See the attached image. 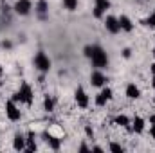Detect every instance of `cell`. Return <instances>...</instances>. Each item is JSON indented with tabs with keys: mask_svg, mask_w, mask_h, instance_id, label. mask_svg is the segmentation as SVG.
Returning <instances> with one entry per match:
<instances>
[{
	"mask_svg": "<svg viewBox=\"0 0 155 153\" xmlns=\"http://www.w3.org/2000/svg\"><path fill=\"white\" fill-rule=\"evenodd\" d=\"M90 61H92V65L96 67V69H107L108 67V63H110V60H108V54L105 52V49L103 47H99V45H94V54H92V58H90Z\"/></svg>",
	"mask_w": 155,
	"mask_h": 153,
	"instance_id": "1",
	"label": "cell"
},
{
	"mask_svg": "<svg viewBox=\"0 0 155 153\" xmlns=\"http://www.w3.org/2000/svg\"><path fill=\"white\" fill-rule=\"evenodd\" d=\"M35 67L38 69L41 74H45V72H49V70H51L52 61H51V58H49L43 50H38V52H36V56H35Z\"/></svg>",
	"mask_w": 155,
	"mask_h": 153,
	"instance_id": "2",
	"label": "cell"
},
{
	"mask_svg": "<svg viewBox=\"0 0 155 153\" xmlns=\"http://www.w3.org/2000/svg\"><path fill=\"white\" fill-rule=\"evenodd\" d=\"M5 115H7L9 121H15V122L22 119V112H20V108L16 106V103H15L13 99H9V101L5 103Z\"/></svg>",
	"mask_w": 155,
	"mask_h": 153,
	"instance_id": "3",
	"label": "cell"
},
{
	"mask_svg": "<svg viewBox=\"0 0 155 153\" xmlns=\"http://www.w3.org/2000/svg\"><path fill=\"white\" fill-rule=\"evenodd\" d=\"M18 96H20V101H22V103H25V105H33V97H35V94H33V88L29 86V83L24 81V83L20 85Z\"/></svg>",
	"mask_w": 155,
	"mask_h": 153,
	"instance_id": "4",
	"label": "cell"
},
{
	"mask_svg": "<svg viewBox=\"0 0 155 153\" xmlns=\"http://www.w3.org/2000/svg\"><path fill=\"white\" fill-rule=\"evenodd\" d=\"M13 9H15L16 15L27 16V15L31 13V9H33V2H31V0H16V4L13 5Z\"/></svg>",
	"mask_w": 155,
	"mask_h": 153,
	"instance_id": "5",
	"label": "cell"
},
{
	"mask_svg": "<svg viewBox=\"0 0 155 153\" xmlns=\"http://www.w3.org/2000/svg\"><path fill=\"white\" fill-rule=\"evenodd\" d=\"M112 97H114V92H112V88H108V86L105 85V86L101 88V92L97 94V97H96V105H97V106H105V105H107V103H108Z\"/></svg>",
	"mask_w": 155,
	"mask_h": 153,
	"instance_id": "6",
	"label": "cell"
},
{
	"mask_svg": "<svg viewBox=\"0 0 155 153\" xmlns=\"http://www.w3.org/2000/svg\"><path fill=\"white\" fill-rule=\"evenodd\" d=\"M108 9H110V0H96L92 15H94V18H103V15Z\"/></svg>",
	"mask_w": 155,
	"mask_h": 153,
	"instance_id": "7",
	"label": "cell"
},
{
	"mask_svg": "<svg viewBox=\"0 0 155 153\" xmlns=\"http://www.w3.org/2000/svg\"><path fill=\"white\" fill-rule=\"evenodd\" d=\"M107 81H108V77L105 76L99 69H96L92 74H90V83H92V86H97V88H103L105 85H107Z\"/></svg>",
	"mask_w": 155,
	"mask_h": 153,
	"instance_id": "8",
	"label": "cell"
},
{
	"mask_svg": "<svg viewBox=\"0 0 155 153\" xmlns=\"http://www.w3.org/2000/svg\"><path fill=\"white\" fill-rule=\"evenodd\" d=\"M74 97H76V103H78L79 108H87V106H88V96H87V92H85L83 86H78L76 88Z\"/></svg>",
	"mask_w": 155,
	"mask_h": 153,
	"instance_id": "9",
	"label": "cell"
},
{
	"mask_svg": "<svg viewBox=\"0 0 155 153\" xmlns=\"http://www.w3.org/2000/svg\"><path fill=\"white\" fill-rule=\"evenodd\" d=\"M105 29H107L110 34H117V33L121 31L119 20H117L116 16H107V20H105Z\"/></svg>",
	"mask_w": 155,
	"mask_h": 153,
	"instance_id": "10",
	"label": "cell"
},
{
	"mask_svg": "<svg viewBox=\"0 0 155 153\" xmlns=\"http://www.w3.org/2000/svg\"><path fill=\"white\" fill-rule=\"evenodd\" d=\"M117 20H119V27H121V31H124V33H132V31H134V22H132L126 15H121Z\"/></svg>",
	"mask_w": 155,
	"mask_h": 153,
	"instance_id": "11",
	"label": "cell"
},
{
	"mask_svg": "<svg viewBox=\"0 0 155 153\" xmlns=\"http://www.w3.org/2000/svg\"><path fill=\"white\" fill-rule=\"evenodd\" d=\"M35 9H36V13H38L40 20H45V18H47V13H49V4H47V0H38V4L35 5Z\"/></svg>",
	"mask_w": 155,
	"mask_h": 153,
	"instance_id": "12",
	"label": "cell"
},
{
	"mask_svg": "<svg viewBox=\"0 0 155 153\" xmlns=\"http://www.w3.org/2000/svg\"><path fill=\"white\" fill-rule=\"evenodd\" d=\"M124 94H126L128 99H139V97H141V90H139V86H137L135 83H130V85L126 86Z\"/></svg>",
	"mask_w": 155,
	"mask_h": 153,
	"instance_id": "13",
	"label": "cell"
},
{
	"mask_svg": "<svg viewBox=\"0 0 155 153\" xmlns=\"http://www.w3.org/2000/svg\"><path fill=\"white\" fill-rule=\"evenodd\" d=\"M13 148L16 151H25V137L22 133H15V139H13Z\"/></svg>",
	"mask_w": 155,
	"mask_h": 153,
	"instance_id": "14",
	"label": "cell"
},
{
	"mask_svg": "<svg viewBox=\"0 0 155 153\" xmlns=\"http://www.w3.org/2000/svg\"><path fill=\"white\" fill-rule=\"evenodd\" d=\"M36 137H35V133L33 132H29L27 133V137H25V151H29V153H35L36 151V141H35Z\"/></svg>",
	"mask_w": 155,
	"mask_h": 153,
	"instance_id": "15",
	"label": "cell"
},
{
	"mask_svg": "<svg viewBox=\"0 0 155 153\" xmlns=\"http://www.w3.org/2000/svg\"><path fill=\"white\" fill-rule=\"evenodd\" d=\"M43 139H45V142H47V144H49V146H51L52 150H56V151L60 150V146H61V142H60V139H56V137H52V135H51V133H47V132L43 133Z\"/></svg>",
	"mask_w": 155,
	"mask_h": 153,
	"instance_id": "16",
	"label": "cell"
},
{
	"mask_svg": "<svg viewBox=\"0 0 155 153\" xmlns=\"http://www.w3.org/2000/svg\"><path fill=\"white\" fill-rule=\"evenodd\" d=\"M132 132H135V133H143L144 132V119L143 117H134V121H132Z\"/></svg>",
	"mask_w": 155,
	"mask_h": 153,
	"instance_id": "17",
	"label": "cell"
},
{
	"mask_svg": "<svg viewBox=\"0 0 155 153\" xmlns=\"http://www.w3.org/2000/svg\"><path fill=\"white\" fill-rule=\"evenodd\" d=\"M114 122H116L117 126H123V128H128L130 126V119L126 115H117L116 119H114Z\"/></svg>",
	"mask_w": 155,
	"mask_h": 153,
	"instance_id": "18",
	"label": "cell"
},
{
	"mask_svg": "<svg viewBox=\"0 0 155 153\" xmlns=\"http://www.w3.org/2000/svg\"><path fill=\"white\" fill-rule=\"evenodd\" d=\"M43 110L45 112H52L54 110V99L51 96H45V99H43Z\"/></svg>",
	"mask_w": 155,
	"mask_h": 153,
	"instance_id": "19",
	"label": "cell"
},
{
	"mask_svg": "<svg viewBox=\"0 0 155 153\" xmlns=\"http://www.w3.org/2000/svg\"><path fill=\"white\" fill-rule=\"evenodd\" d=\"M63 7L67 11H76L78 9V0H63Z\"/></svg>",
	"mask_w": 155,
	"mask_h": 153,
	"instance_id": "20",
	"label": "cell"
},
{
	"mask_svg": "<svg viewBox=\"0 0 155 153\" xmlns=\"http://www.w3.org/2000/svg\"><path fill=\"white\" fill-rule=\"evenodd\" d=\"M143 25H146V27H150V29H155V13L152 16H148V18L143 20Z\"/></svg>",
	"mask_w": 155,
	"mask_h": 153,
	"instance_id": "21",
	"label": "cell"
},
{
	"mask_svg": "<svg viewBox=\"0 0 155 153\" xmlns=\"http://www.w3.org/2000/svg\"><path fill=\"white\" fill-rule=\"evenodd\" d=\"M83 54H85V58H92V54H94V45H85L83 47Z\"/></svg>",
	"mask_w": 155,
	"mask_h": 153,
	"instance_id": "22",
	"label": "cell"
},
{
	"mask_svg": "<svg viewBox=\"0 0 155 153\" xmlns=\"http://www.w3.org/2000/svg\"><path fill=\"white\" fill-rule=\"evenodd\" d=\"M110 151H114V153H123V151H124V148H123L121 144H117V142H110Z\"/></svg>",
	"mask_w": 155,
	"mask_h": 153,
	"instance_id": "23",
	"label": "cell"
},
{
	"mask_svg": "<svg viewBox=\"0 0 155 153\" xmlns=\"http://www.w3.org/2000/svg\"><path fill=\"white\" fill-rule=\"evenodd\" d=\"M85 133H87V137H88V139H94V130H92V126H88V124H87V126H85Z\"/></svg>",
	"mask_w": 155,
	"mask_h": 153,
	"instance_id": "24",
	"label": "cell"
},
{
	"mask_svg": "<svg viewBox=\"0 0 155 153\" xmlns=\"http://www.w3.org/2000/svg\"><path fill=\"white\" fill-rule=\"evenodd\" d=\"M123 56H124V58H130V56H132V50H130V49H124V50H123Z\"/></svg>",
	"mask_w": 155,
	"mask_h": 153,
	"instance_id": "25",
	"label": "cell"
},
{
	"mask_svg": "<svg viewBox=\"0 0 155 153\" xmlns=\"http://www.w3.org/2000/svg\"><path fill=\"white\" fill-rule=\"evenodd\" d=\"M150 135H152V139H155V124L150 126Z\"/></svg>",
	"mask_w": 155,
	"mask_h": 153,
	"instance_id": "26",
	"label": "cell"
},
{
	"mask_svg": "<svg viewBox=\"0 0 155 153\" xmlns=\"http://www.w3.org/2000/svg\"><path fill=\"white\" fill-rule=\"evenodd\" d=\"M79 151H90V150H88L87 144H81V146H79Z\"/></svg>",
	"mask_w": 155,
	"mask_h": 153,
	"instance_id": "27",
	"label": "cell"
},
{
	"mask_svg": "<svg viewBox=\"0 0 155 153\" xmlns=\"http://www.w3.org/2000/svg\"><path fill=\"white\" fill-rule=\"evenodd\" d=\"M92 151H97V153H101V151H103V148H101V146H94V148H92Z\"/></svg>",
	"mask_w": 155,
	"mask_h": 153,
	"instance_id": "28",
	"label": "cell"
},
{
	"mask_svg": "<svg viewBox=\"0 0 155 153\" xmlns=\"http://www.w3.org/2000/svg\"><path fill=\"white\" fill-rule=\"evenodd\" d=\"M150 70H152V76H155V63H152V65H150Z\"/></svg>",
	"mask_w": 155,
	"mask_h": 153,
	"instance_id": "29",
	"label": "cell"
},
{
	"mask_svg": "<svg viewBox=\"0 0 155 153\" xmlns=\"http://www.w3.org/2000/svg\"><path fill=\"white\" fill-rule=\"evenodd\" d=\"M150 124H155V114L150 115Z\"/></svg>",
	"mask_w": 155,
	"mask_h": 153,
	"instance_id": "30",
	"label": "cell"
},
{
	"mask_svg": "<svg viewBox=\"0 0 155 153\" xmlns=\"http://www.w3.org/2000/svg\"><path fill=\"white\" fill-rule=\"evenodd\" d=\"M4 76V69H2V65H0V77Z\"/></svg>",
	"mask_w": 155,
	"mask_h": 153,
	"instance_id": "31",
	"label": "cell"
},
{
	"mask_svg": "<svg viewBox=\"0 0 155 153\" xmlns=\"http://www.w3.org/2000/svg\"><path fill=\"white\" fill-rule=\"evenodd\" d=\"M152 86H153V88H155V76L152 77Z\"/></svg>",
	"mask_w": 155,
	"mask_h": 153,
	"instance_id": "32",
	"label": "cell"
},
{
	"mask_svg": "<svg viewBox=\"0 0 155 153\" xmlns=\"http://www.w3.org/2000/svg\"><path fill=\"white\" fill-rule=\"evenodd\" d=\"M153 58H155V49H153Z\"/></svg>",
	"mask_w": 155,
	"mask_h": 153,
	"instance_id": "33",
	"label": "cell"
},
{
	"mask_svg": "<svg viewBox=\"0 0 155 153\" xmlns=\"http://www.w3.org/2000/svg\"><path fill=\"white\" fill-rule=\"evenodd\" d=\"M153 13H155V11H153Z\"/></svg>",
	"mask_w": 155,
	"mask_h": 153,
	"instance_id": "34",
	"label": "cell"
}]
</instances>
